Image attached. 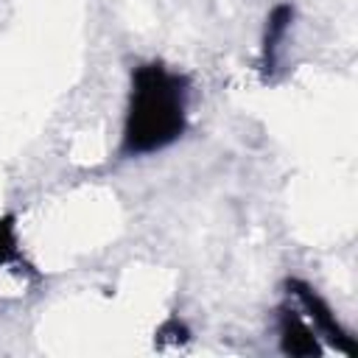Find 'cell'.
<instances>
[{
    "label": "cell",
    "instance_id": "7a4b0ae2",
    "mask_svg": "<svg viewBox=\"0 0 358 358\" xmlns=\"http://www.w3.org/2000/svg\"><path fill=\"white\" fill-rule=\"evenodd\" d=\"M288 288L296 294V299L305 305V310H308V316L313 319V324L319 327V333H324L341 352H347V355H355V347H352V341H350V336L338 327V322H336V316H333V310L327 308V302L310 288V285H305V282H299V280H288Z\"/></svg>",
    "mask_w": 358,
    "mask_h": 358
},
{
    "label": "cell",
    "instance_id": "277c9868",
    "mask_svg": "<svg viewBox=\"0 0 358 358\" xmlns=\"http://www.w3.org/2000/svg\"><path fill=\"white\" fill-rule=\"evenodd\" d=\"M291 20H294V8H291V6H277V8L268 14L266 39H263V67H266V73L274 67L277 48H280V42H282L285 31L291 28Z\"/></svg>",
    "mask_w": 358,
    "mask_h": 358
},
{
    "label": "cell",
    "instance_id": "3957f363",
    "mask_svg": "<svg viewBox=\"0 0 358 358\" xmlns=\"http://www.w3.org/2000/svg\"><path fill=\"white\" fill-rule=\"evenodd\" d=\"M280 347H282V352L296 355V358H316V355H322V347H319L313 330L296 313H291V310L280 313Z\"/></svg>",
    "mask_w": 358,
    "mask_h": 358
},
{
    "label": "cell",
    "instance_id": "6da1fadb",
    "mask_svg": "<svg viewBox=\"0 0 358 358\" xmlns=\"http://www.w3.org/2000/svg\"><path fill=\"white\" fill-rule=\"evenodd\" d=\"M185 78L151 62L131 73V98L123 129L126 154H148L171 145L185 131Z\"/></svg>",
    "mask_w": 358,
    "mask_h": 358
},
{
    "label": "cell",
    "instance_id": "5b68a950",
    "mask_svg": "<svg viewBox=\"0 0 358 358\" xmlns=\"http://www.w3.org/2000/svg\"><path fill=\"white\" fill-rule=\"evenodd\" d=\"M17 255V238H14V218L6 215L0 221V266L8 263Z\"/></svg>",
    "mask_w": 358,
    "mask_h": 358
}]
</instances>
